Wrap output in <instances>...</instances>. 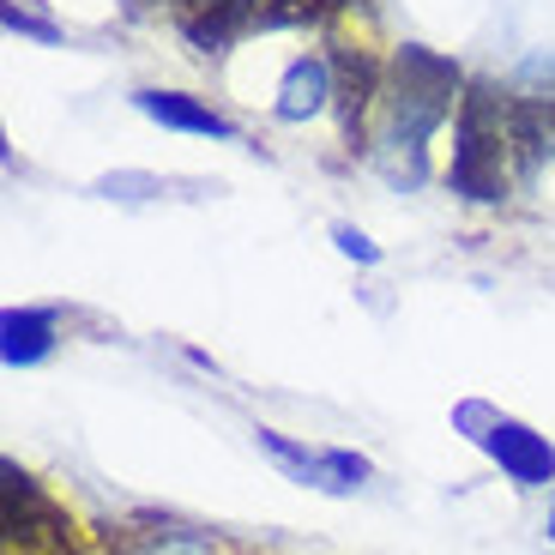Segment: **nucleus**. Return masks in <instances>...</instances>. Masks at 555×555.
Here are the masks:
<instances>
[{
  "label": "nucleus",
  "mask_w": 555,
  "mask_h": 555,
  "mask_svg": "<svg viewBox=\"0 0 555 555\" xmlns=\"http://www.w3.org/2000/svg\"><path fill=\"white\" fill-rule=\"evenodd\" d=\"M555 152V103L507 98L495 85H465L453 127V194L501 206Z\"/></svg>",
  "instance_id": "f257e3e1"
},
{
  "label": "nucleus",
  "mask_w": 555,
  "mask_h": 555,
  "mask_svg": "<svg viewBox=\"0 0 555 555\" xmlns=\"http://www.w3.org/2000/svg\"><path fill=\"white\" fill-rule=\"evenodd\" d=\"M465 91V79H459L453 61L429 55V49H399L392 55V73L380 79V145L387 152H404L416 169V157H423V145L435 139V127L453 115V103Z\"/></svg>",
  "instance_id": "f03ea898"
},
{
  "label": "nucleus",
  "mask_w": 555,
  "mask_h": 555,
  "mask_svg": "<svg viewBox=\"0 0 555 555\" xmlns=\"http://www.w3.org/2000/svg\"><path fill=\"white\" fill-rule=\"evenodd\" d=\"M453 416H459V429L472 435V441L483 447V453L495 459L519 489L555 483V447L543 441L538 429H526L519 416H501V411H489V404H459Z\"/></svg>",
  "instance_id": "7ed1b4c3"
},
{
  "label": "nucleus",
  "mask_w": 555,
  "mask_h": 555,
  "mask_svg": "<svg viewBox=\"0 0 555 555\" xmlns=\"http://www.w3.org/2000/svg\"><path fill=\"white\" fill-rule=\"evenodd\" d=\"M0 531H7V555H79L73 519L13 465H7V489H0Z\"/></svg>",
  "instance_id": "20e7f679"
},
{
  "label": "nucleus",
  "mask_w": 555,
  "mask_h": 555,
  "mask_svg": "<svg viewBox=\"0 0 555 555\" xmlns=\"http://www.w3.org/2000/svg\"><path fill=\"white\" fill-rule=\"evenodd\" d=\"M260 447L296 477V483L320 489V495H350V489L369 483V459L362 453H333V447H296L291 435L260 429Z\"/></svg>",
  "instance_id": "39448f33"
},
{
  "label": "nucleus",
  "mask_w": 555,
  "mask_h": 555,
  "mask_svg": "<svg viewBox=\"0 0 555 555\" xmlns=\"http://www.w3.org/2000/svg\"><path fill=\"white\" fill-rule=\"evenodd\" d=\"M133 109L152 115L157 127H176V133H199V139H236V127L223 121L218 109H206L188 91H133Z\"/></svg>",
  "instance_id": "423d86ee"
},
{
  "label": "nucleus",
  "mask_w": 555,
  "mask_h": 555,
  "mask_svg": "<svg viewBox=\"0 0 555 555\" xmlns=\"http://www.w3.org/2000/svg\"><path fill=\"white\" fill-rule=\"evenodd\" d=\"M338 73H333V61L326 55H302V61H291V73H284V85H278V115L284 121H308V115H320L326 103L338 98Z\"/></svg>",
  "instance_id": "0eeeda50"
},
{
  "label": "nucleus",
  "mask_w": 555,
  "mask_h": 555,
  "mask_svg": "<svg viewBox=\"0 0 555 555\" xmlns=\"http://www.w3.org/2000/svg\"><path fill=\"white\" fill-rule=\"evenodd\" d=\"M55 350V314H42V308H7L0 320V357L7 369H30Z\"/></svg>",
  "instance_id": "6e6552de"
},
{
  "label": "nucleus",
  "mask_w": 555,
  "mask_h": 555,
  "mask_svg": "<svg viewBox=\"0 0 555 555\" xmlns=\"http://www.w3.org/2000/svg\"><path fill=\"white\" fill-rule=\"evenodd\" d=\"M7 30H18V37H37V42H55V25H42L25 0H7Z\"/></svg>",
  "instance_id": "1a4fd4ad"
},
{
  "label": "nucleus",
  "mask_w": 555,
  "mask_h": 555,
  "mask_svg": "<svg viewBox=\"0 0 555 555\" xmlns=\"http://www.w3.org/2000/svg\"><path fill=\"white\" fill-rule=\"evenodd\" d=\"M333 242H338V254H350V260H362V266H375V260H380V248H375L369 236H357L350 223H338V230H333Z\"/></svg>",
  "instance_id": "9d476101"
},
{
  "label": "nucleus",
  "mask_w": 555,
  "mask_h": 555,
  "mask_svg": "<svg viewBox=\"0 0 555 555\" xmlns=\"http://www.w3.org/2000/svg\"><path fill=\"white\" fill-rule=\"evenodd\" d=\"M164 7H169V13H176V25L188 30V25H194V18H206V7H211V0H164Z\"/></svg>",
  "instance_id": "9b49d317"
},
{
  "label": "nucleus",
  "mask_w": 555,
  "mask_h": 555,
  "mask_svg": "<svg viewBox=\"0 0 555 555\" xmlns=\"http://www.w3.org/2000/svg\"><path fill=\"white\" fill-rule=\"evenodd\" d=\"M550 543H555V507H550Z\"/></svg>",
  "instance_id": "f8f14e48"
}]
</instances>
